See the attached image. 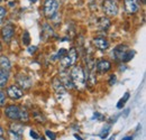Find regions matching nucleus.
<instances>
[{
    "mask_svg": "<svg viewBox=\"0 0 146 140\" xmlns=\"http://www.w3.org/2000/svg\"><path fill=\"white\" fill-rule=\"evenodd\" d=\"M5 116L7 118H9L10 120H19V121H23V122H26L28 121L29 117H28V112L23 109V108H19L17 105H8L6 109H5Z\"/></svg>",
    "mask_w": 146,
    "mask_h": 140,
    "instance_id": "1",
    "label": "nucleus"
},
{
    "mask_svg": "<svg viewBox=\"0 0 146 140\" xmlns=\"http://www.w3.org/2000/svg\"><path fill=\"white\" fill-rule=\"evenodd\" d=\"M70 77L73 83V87L78 90H81L86 87V74L81 66H73L70 72Z\"/></svg>",
    "mask_w": 146,
    "mask_h": 140,
    "instance_id": "2",
    "label": "nucleus"
},
{
    "mask_svg": "<svg viewBox=\"0 0 146 140\" xmlns=\"http://www.w3.org/2000/svg\"><path fill=\"white\" fill-rule=\"evenodd\" d=\"M76 58H78V53L75 48H71L69 53H66L60 61V66H61V70L65 71L68 67L72 66L75 64L76 62Z\"/></svg>",
    "mask_w": 146,
    "mask_h": 140,
    "instance_id": "3",
    "label": "nucleus"
},
{
    "mask_svg": "<svg viewBox=\"0 0 146 140\" xmlns=\"http://www.w3.org/2000/svg\"><path fill=\"white\" fill-rule=\"evenodd\" d=\"M102 9L108 16H116L118 14V6L115 0H104Z\"/></svg>",
    "mask_w": 146,
    "mask_h": 140,
    "instance_id": "4",
    "label": "nucleus"
},
{
    "mask_svg": "<svg viewBox=\"0 0 146 140\" xmlns=\"http://www.w3.org/2000/svg\"><path fill=\"white\" fill-rule=\"evenodd\" d=\"M58 9V3L56 0H46L44 3V13L45 16L48 18H52L56 14Z\"/></svg>",
    "mask_w": 146,
    "mask_h": 140,
    "instance_id": "5",
    "label": "nucleus"
},
{
    "mask_svg": "<svg viewBox=\"0 0 146 140\" xmlns=\"http://www.w3.org/2000/svg\"><path fill=\"white\" fill-rule=\"evenodd\" d=\"M14 34H15V27L13 25H6L1 29V36L5 42H9L13 38Z\"/></svg>",
    "mask_w": 146,
    "mask_h": 140,
    "instance_id": "6",
    "label": "nucleus"
},
{
    "mask_svg": "<svg viewBox=\"0 0 146 140\" xmlns=\"http://www.w3.org/2000/svg\"><path fill=\"white\" fill-rule=\"evenodd\" d=\"M7 94L9 95L10 99L13 100H18L23 96V92L17 85H10L7 90Z\"/></svg>",
    "mask_w": 146,
    "mask_h": 140,
    "instance_id": "7",
    "label": "nucleus"
},
{
    "mask_svg": "<svg viewBox=\"0 0 146 140\" xmlns=\"http://www.w3.org/2000/svg\"><path fill=\"white\" fill-rule=\"evenodd\" d=\"M60 82L62 83L63 88H73V83L71 81V77H70V74L66 73V72H62L61 73V76H60Z\"/></svg>",
    "mask_w": 146,
    "mask_h": 140,
    "instance_id": "8",
    "label": "nucleus"
},
{
    "mask_svg": "<svg viewBox=\"0 0 146 140\" xmlns=\"http://www.w3.org/2000/svg\"><path fill=\"white\" fill-rule=\"evenodd\" d=\"M93 44H94V46H96L97 48H99V50H101V51H105V50H107V48L109 47L108 40H107L106 38H104V37H96V38L93 39Z\"/></svg>",
    "mask_w": 146,
    "mask_h": 140,
    "instance_id": "9",
    "label": "nucleus"
},
{
    "mask_svg": "<svg viewBox=\"0 0 146 140\" xmlns=\"http://www.w3.org/2000/svg\"><path fill=\"white\" fill-rule=\"evenodd\" d=\"M125 8L128 14H134L138 10L137 0H125Z\"/></svg>",
    "mask_w": 146,
    "mask_h": 140,
    "instance_id": "10",
    "label": "nucleus"
},
{
    "mask_svg": "<svg viewBox=\"0 0 146 140\" xmlns=\"http://www.w3.org/2000/svg\"><path fill=\"white\" fill-rule=\"evenodd\" d=\"M127 51H128V47L126 45H119V46H117V47L115 48V51H113V56H115L116 59L121 61L124 54L127 52Z\"/></svg>",
    "mask_w": 146,
    "mask_h": 140,
    "instance_id": "11",
    "label": "nucleus"
},
{
    "mask_svg": "<svg viewBox=\"0 0 146 140\" xmlns=\"http://www.w3.org/2000/svg\"><path fill=\"white\" fill-rule=\"evenodd\" d=\"M110 69H111V64H110V62L106 61V59H101L97 63V70L101 73H106Z\"/></svg>",
    "mask_w": 146,
    "mask_h": 140,
    "instance_id": "12",
    "label": "nucleus"
},
{
    "mask_svg": "<svg viewBox=\"0 0 146 140\" xmlns=\"http://www.w3.org/2000/svg\"><path fill=\"white\" fill-rule=\"evenodd\" d=\"M10 67H11V64H10V61L8 59V57L1 56V57H0V69L9 72V71H10Z\"/></svg>",
    "mask_w": 146,
    "mask_h": 140,
    "instance_id": "13",
    "label": "nucleus"
},
{
    "mask_svg": "<svg viewBox=\"0 0 146 140\" xmlns=\"http://www.w3.org/2000/svg\"><path fill=\"white\" fill-rule=\"evenodd\" d=\"M8 77H9V73L0 69V88H5L6 83L8 82Z\"/></svg>",
    "mask_w": 146,
    "mask_h": 140,
    "instance_id": "14",
    "label": "nucleus"
},
{
    "mask_svg": "<svg viewBox=\"0 0 146 140\" xmlns=\"http://www.w3.org/2000/svg\"><path fill=\"white\" fill-rule=\"evenodd\" d=\"M10 131H13V132H15V133H17L19 136H21L23 135V131H24V128H23V125L21 124H18V123H11V125H10Z\"/></svg>",
    "mask_w": 146,
    "mask_h": 140,
    "instance_id": "15",
    "label": "nucleus"
},
{
    "mask_svg": "<svg viewBox=\"0 0 146 140\" xmlns=\"http://www.w3.org/2000/svg\"><path fill=\"white\" fill-rule=\"evenodd\" d=\"M134 56H135V51L128 50L127 52L124 54V56H123V58H121V62H129Z\"/></svg>",
    "mask_w": 146,
    "mask_h": 140,
    "instance_id": "16",
    "label": "nucleus"
},
{
    "mask_svg": "<svg viewBox=\"0 0 146 140\" xmlns=\"http://www.w3.org/2000/svg\"><path fill=\"white\" fill-rule=\"evenodd\" d=\"M99 26H100L102 29H107L110 26L109 19H107V18H100V20H99Z\"/></svg>",
    "mask_w": 146,
    "mask_h": 140,
    "instance_id": "17",
    "label": "nucleus"
},
{
    "mask_svg": "<svg viewBox=\"0 0 146 140\" xmlns=\"http://www.w3.org/2000/svg\"><path fill=\"white\" fill-rule=\"evenodd\" d=\"M128 99H129V92H126V93H125V95H124V98H121V99L118 101V103H117V108H118V109L123 108Z\"/></svg>",
    "mask_w": 146,
    "mask_h": 140,
    "instance_id": "18",
    "label": "nucleus"
},
{
    "mask_svg": "<svg viewBox=\"0 0 146 140\" xmlns=\"http://www.w3.org/2000/svg\"><path fill=\"white\" fill-rule=\"evenodd\" d=\"M21 39H23V44H24V45H29L31 36H29V34H28V32H24Z\"/></svg>",
    "mask_w": 146,
    "mask_h": 140,
    "instance_id": "19",
    "label": "nucleus"
},
{
    "mask_svg": "<svg viewBox=\"0 0 146 140\" xmlns=\"http://www.w3.org/2000/svg\"><path fill=\"white\" fill-rule=\"evenodd\" d=\"M65 54H66V50L62 48V50H60V51L57 52V54L55 55L53 58H54V59H56V58H60V59H61V58H62V57H63V56H64Z\"/></svg>",
    "mask_w": 146,
    "mask_h": 140,
    "instance_id": "20",
    "label": "nucleus"
},
{
    "mask_svg": "<svg viewBox=\"0 0 146 140\" xmlns=\"http://www.w3.org/2000/svg\"><path fill=\"white\" fill-rule=\"evenodd\" d=\"M34 118H35V120H36L37 122H39V123L45 121V118L42 116V113H34Z\"/></svg>",
    "mask_w": 146,
    "mask_h": 140,
    "instance_id": "21",
    "label": "nucleus"
},
{
    "mask_svg": "<svg viewBox=\"0 0 146 140\" xmlns=\"http://www.w3.org/2000/svg\"><path fill=\"white\" fill-rule=\"evenodd\" d=\"M9 136H10V140H21V136H19L10 130H9Z\"/></svg>",
    "mask_w": 146,
    "mask_h": 140,
    "instance_id": "22",
    "label": "nucleus"
},
{
    "mask_svg": "<svg viewBox=\"0 0 146 140\" xmlns=\"http://www.w3.org/2000/svg\"><path fill=\"white\" fill-rule=\"evenodd\" d=\"M5 103H6V95L2 91H0V106L5 105Z\"/></svg>",
    "mask_w": 146,
    "mask_h": 140,
    "instance_id": "23",
    "label": "nucleus"
},
{
    "mask_svg": "<svg viewBox=\"0 0 146 140\" xmlns=\"http://www.w3.org/2000/svg\"><path fill=\"white\" fill-rule=\"evenodd\" d=\"M45 133H46V136H47L51 140H55V138H56L55 133L53 132V131H51V130H46V131H45Z\"/></svg>",
    "mask_w": 146,
    "mask_h": 140,
    "instance_id": "24",
    "label": "nucleus"
},
{
    "mask_svg": "<svg viewBox=\"0 0 146 140\" xmlns=\"http://www.w3.org/2000/svg\"><path fill=\"white\" fill-rule=\"evenodd\" d=\"M109 129H110V127H109V125H108V127L106 128V130L104 129V130H102L104 132H102V133H100V138H102V139H105V138H106V137L108 136V133H109Z\"/></svg>",
    "mask_w": 146,
    "mask_h": 140,
    "instance_id": "25",
    "label": "nucleus"
},
{
    "mask_svg": "<svg viewBox=\"0 0 146 140\" xmlns=\"http://www.w3.org/2000/svg\"><path fill=\"white\" fill-rule=\"evenodd\" d=\"M7 15V11H6V9L3 8V7H0V21L3 19V17Z\"/></svg>",
    "mask_w": 146,
    "mask_h": 140,
    "instance_id": "26",
    "label": "nucleus"
},
{
    "mask_svg": "<svg viewBox=\"0 0 146 140\" xmlns=\"http://www.w3.org/2000/svg\"><path fill=\"white\" fill-rule=\"evenodd\" d=\"M116 80H117L116 75H111V76H110V80H109V85H110V87H112V85L116 83Z\"/></svg>",
    "mask_w": 146,
    "mask_h": 140,
    "instance_id": "27",
    "label": "nucleus"
},
{
    "mask_svg": "<svg viewBox=\"0 0 146 140\" xmlns=\"http://www.w3.org/2000/svg\"><path fill=\"white\" fill-rule=\"evenodd\" d=\"M31 137H33L34 139H39V136H38V133H36L34 130H31Z\"/></svg>",
    "mask_w": 146,
    "mask_h": 140,
    "instance_id": "28",
    "label": "nucleus"
},
{
    "mask_svg": "<svg viewBox=\"0 0 146 140\" xmlns=\"http://www.w3.org/2000/svg\"><path fill=\"white\" fill-rule=\"evenodd\" d=\"M36 50H37L36 46H31V47L28 48V53H29V54H33V53H35Z\"/></svg>",
    "mask_w": 146,
    "mask_h": 140,
    "instance_id": "29",
    "label": "nucleus"
},
{
    "mask_svg": "<svg viewBox=\"0 0 146 140\" xmlns=\"http://www.w3.org/2000/svg\"><path fill=\"white\" fill-rule=\"evenodd\" d=\"M74 138H75V139H78V140H83V139H82V138H81V137H80V136H78L76 133L74 135Z\"/></svg>",
    "mask_w": 146,
    "mask_h": 140,
    "instance_id": "30",
    "label": "nucleus"
},
{
    "mask_svg": "<svg viewBox=\"0 0 146 140\" xmlns=\"http://www.w3.org/2000/svg\"><path fill=\"white\" fill-rule=\"evenodd\" d=\"M123 140H133L131 137H125V138H123Z\"/></svg>",
    "mask_w": 146,
    "mask_h": 140,
    "instance_id": "31",
    "label": "nucleus"
},
{
    "mask_svg": "<svg viewBox=\"0 0 146 140\" xmlns=\"http://www.w3.org/2000/svg\"><path fill=\"white\" fill-rule=\"evenodd\" d=\"M2 135H3V129H2L1 127H0V137H1Z\"/></svg>",
    "mask_w": 146,
    "mask_h": 140,
    "instance_id": "32",
    "label": "nucleus"
},
{
    "mask_svg": "<svg viewBox=\"0 0 146 140\" xmlns=\"http://www.w3.org/2000/svg\"><path fill=\"white\" fill-rule=\"evenodd\" d=\"M2 50V46H1V43H0V51Z\"/></svg>",
    "mask_w": 146,
    "mask_h": 140,
    "instance_id": "33",
    "label": "nucleus"
},
{
    "mask_svg": "<svg viewBox=\"0 0 146 140\" xmlns=\"http://www.w3.org/2000/svg\"><path fill=\"white\" fill-rule=\"evenodd\" d=\"M0 140H5V139H3V138H2V137H0Z\"/></svg>",
    "mask_w": 146,
    "mask_h": 140,
    "instance_id": "34",
    "label": "nucleus"
},
{
    "mask_svg": "<svg viewBox=\"0 0 146 140\" xmlns=\"http://www.w3.org/2000/svg\"><path fill=\"white\" fill-rule=\"evenodd\" d=\"M142 2H143V3H144V2H145V0H142Z\"/></svg>",
    "mask_w": 146,
    "mask_h": 140,
    "instance_id": "35",
    "label": "nucleus"
},
{
    "mask_svg": "<svg viewBox=\"0 0 146 140\" xmlns=\"http://www.w3.org/2000/svg\"><path fill=\"white\" fill-rule=\"evenodd\" d=\"M31 1H36V0H31Z\"/></svg>",
    "mask_w": 146,
    "mask_h": 140,
    "instance_id": "36",
    "label": "nucleus"
},
{
    "mask_svg": "<svg viewBox=\"0 0 146 140\" xmlns=\"http://www.w3.org/2000/svg\"><path fill=\"white\" fill-rule=\"evenodd\" d=\"M40 140H45V139H44V138H42V139H40Z\"/></svg>",
    "mask_w": 146,
    "mask_h": 140,
    "instance_id": "37",
    "label": "nucleus"
},
{
    "mask_svg": "<svg viewBox=\"0 0 146 140\" xmlns=\"http://www.w3.org/2000/svg\"><path fill=\"white\" fill-rule=\"evenodd\" d=\"M0 1H1V0H0Z\"/></svg>",
    "mask_w": 146,
    "mask_h": 140,
    "instance_id": "38",
    "label": "nucleus"
}]
</instances>
